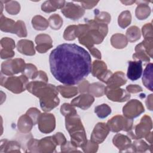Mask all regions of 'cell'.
Here are the masks:
<instances>
[{
	"label": "cell",
	"mask_w": 153,
	"mask_h": 153,
	"mask_svg": "<svg viewBox=\"0 0 153 153\" xmlns=\"http://www.w3.org/2000/svg\"><path fill=\"white\" fill-rule=\"evenodd\" d=\"M49 62L51 74L64 84H76L91 71L90 54L75 44L59 45L51 51Z\"/></svg>",
	"instance_id": "cell-1"
},
{
	"label": "cell",
	"mask_w": 153,
	"mask_h": 153,
	"mask_svg": "<svg viewBox=\"0 0 153 153\" xmlns=\"http://www.w3.org/2000/svg\"><path fill=\"white\" fill-rule=\"evenodd\" d=\"M128 64V66L127 73V78L131 81H135L140 78L143 70L142 60L129 61Z\"/></svg>",
	"instance_id": "cell-2"
},
{
	"label": "cell",
	"mask_w": 153,
	"mask_h": 153,
	"mask_svg": "<svg viewBox=\"0 0 153 153\" xmlns=\"http://www.w3.org/2000/svg\"><path fill=\"white\" fill-rule=\"evenodd\" d=\"M141 122L136 126V132L139 138L142 137L146 133H149V131L152 128V121L149 117L146 115L142 117Z\"/></svg>",
	"instance_id": "cell-3"
},
{
	"label": "cell",
	"mask_w": 153,
	"mask_h": 153,
	"mask_svg": "<svg viewBox=\"0 0 153 153\" xmlns=\"http://www.w3.org/2000/svg\"><path fill=\"white\" fill-rule=\"evenodd\" d=\"M152 63H148L146 66L143 74L142 82L143 85L150 91H152Z\"/></svg>",
	"instance_id": "cell-4"
},
{
	"label": "cell",
	"mask_w": 153,
	"mask_h": 153,
	"mask_svg": "<svg viewBox=\"0 0 153 153\" xmlns=\"http://www.w3.org/2000/svg\"><path fill=\"white\" fill-rule=\"evenodd\" d=\"M95 113L100 118H104L108 116L111 112V108L106 104H103L95 108Z\"/></svg>",
	"instance_id": "cell-5"
},
{
	"label": "cell",
	"mask_w": 153,
	"mask_h": 153,
	"mask_svg": "<svg viewBox=\"0 0 153 153\" xmlns=\"http://www.w3.org/2000/svg\"><path fill=\"white\" fill-rule=\"evenodd\" d=\"M127 90L131 93H137L142 91V88L139 87V85H128V87H127Z\"/></svg>",
	"instance_id": "cell-6"
}]
</instances>
